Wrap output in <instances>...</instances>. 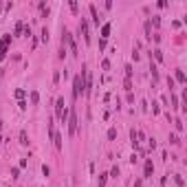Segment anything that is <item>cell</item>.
Wrapping results in <instances>:
<instances>
[{
  "mask_svg": "<svg viewBox=\"0 0 187 187\" xmlns=\"http://www.w3.org/2000/svg\"><path fill=\"white\" fill-rule=\"evenodd\" d=\"M55 114L59 117V121H62V123H64L66 117H68V112H66V108H64V97H57V99H55Z\"/></svg>",
  "mask_w": 187,
  "mask_h": 187,
  "instance_id": "obj_2",
  "label": "cell"
},
{
  "mask_svg": "<svg viewBox=\"0 0 187 187\" xmlns=\"http://www.w3.org/2000/svg\"><path fill=\"white\" fill-rule=\"evenodd\" d=\"M79 35L84 38L86 44H90V33H88V20L82 18V22H79Z\"/></svg>",
  "mask_w": 187,
  "mask_h": 187,
  "instance_id": "obj_4",
  "label": "cell"
},
{
  "mask_svg": "<svg viewBox=\"0 0 187 187\" xmlns=\"http://www.w3.org/2000/svg\"><path fill=\"white\" fill-rule=\"evenodd\" d=\"M170 143H172V145H178L181 141H178V137H176V134H170Z\"/></svg>",
  "mask_w": 187,
  "mask_h": 187,
  "instance_id": "obj_19",
  "label": "cell"
},
{
  "mask_svg": "<svg viewBox=\"0 0 187 187\" xmlns=\"http://www.w3.org/2000/svg\"><path fill=\"white\" fill-rule=\"evenodd\" d=\"M174 126H176V130H178V132L183 130V123H181V119H176V121H174Z\"/></svg>",
  "mask_w": 187,
  "mask_h": 187,
  "instance_id": "obj_25",
  "label": "cell"
},
{
  "mask_svg": "<svg viewBox=\"0 0 187 187\" xmlns=\"http://www.w3.org/2000/svg\"><path fill=\"white\" fill-rule=\"evenodd\" d=\"M108 139H110V141H112V139H117V130H114V128L108 130Z\"/></svg>",
  "mask_w": 187,
  "mask_h": 187,
  "instance_id": "obj_20",
  "label": "cell"
},
{
  "mask_svg": "<svg viewBox=\"0 0 187 187\" xmlns=\"http://www.w3.org/2000/svg\"><path fill=\"white\" fill-rule=\"evenodd\" d=\"M22 31H24V22H22V20H20V22H18V24H15V38H18V35H22Z\"/></svg>",
  "mask_w": 187,
  "mask_h": 187,
  "instance_id": "obj_9",
  "label": "cell"
},
{
  "mask_svg": "<svg viewBox=\"0 0 187 187\" xmlns=\"http://www.w3.org/2000/svg\"><path fill=\"white\" fill-rule=\"evenodd\" d=\"M18 106H20V110H27V101H24V99H20Z\"/></svg>",
  "mask_w": 187,
  "mask_h": 187,
  "instance_id": "obj_26",
  "label": "cell"
},
{
  "mask_svg": "<svg viewBox=\"0 0 187 187\" xmlns=\"http://www.w3.org/2000/svg\"><path fill=\"white\" fill-rule=\"evenodd\" d=\"M176 82H178V84H185V73H183L181 68L176 70Z\"/></svg>",
  "mask_w": 187,
  "mask_h": 187,
  "instance_id": "obj_12",
  "label": "cell"
},
{
  "mask_svg": "<svg viewBox=\"0 0 187 187\" xmlns=\"http://www.w3.org/2000/svg\"><path fill=\"white\" fill-rule=\"evenodd\" d=\"M110 176H112V178H117V176H119V167H117V165L110 170Z\"/></svg>",
  "mask_w": 187,
  "mask_h": 187,
  "instance_id": "obj_22",
  "label": "cell"
},
{
  "mask_svg": "<svg viewBox=\"0 0 187 187\" xmlns=\"http://www.w3.org/2000/svg\"><path fill=\"white\" fill-rule=\"evenodd\" d=\"M79 130V121H77V110L70 108V114H68V134L70 137H75Z\"/></svg>",
  "mask_w": 187,
  "mask_h": 187,
  "instance_id": "obj_1",
  "label": "cell"
},
{
  "mask_svg": "<svg viewBox=\"0 0 187 187\" xmlns=\"http://www.w3.org/2000/svg\"><path fill=\"white\" fill-rule=\"evenodd\" d=\"M126 77H132V66H130V64L126 66Z\"/></svg>",
  "mask_w": 187,
  "mask_h": 187,
  "instance_id": "obj_24",
  "label": "cell"
},
{
  "mask_svg": "<svg viewBox=\"0 0 187 187\" xmlns=\"http://www.w3.org/2000/svg\"><path fill=\"white\" fill-rule=\"evenodd\" d=\"M110 29H112V24H110V22L101 24V40H108V38H110Z\"/></svg>",
  "mask_w": 187,
  "mask_h": 187,
  "instance_id": "obj_5",
  "label": "cell"
},
{
  "mask_svg": "<svg viewBox=\"0 0 187 187\" xmlns=\"http://www.w3.org/2000/svg\"><path fill=\"white\" fill-rule=\"evenodd\" d=\"M134 187H143V185H141V178H139V181L134 183Z\"/></svg>",
  "mask_w": 187,
  "mask_h": 187,
  "instance_id": "obj_29",
  "label": "cell"
},
{
  "mask_svg": "<svg viewBox=\"0 0 187 187\" xmlns=\"http://www.w3.org/2000/svg\"><path fill=\"white\" fill-rule=\"evenodd\" d=\"M174 181H176V185H178V187L185 185V183H183V176H181V174H176V176H174Z\"/></svg>",
  "mask_w": 187,
  "mask_h": 187,
  "instance_id": "obj_21",
  "label": "cell"
},
{
  "mask_svg": "<svg viewBox=\"0 0 187 187\" xmlns=\"http://www.w3.org/2000/svg\"><path fill=\"white\" fill-rule=\"evenodd\" d=\"M154 57H156V62H163V51L161 49H154Z\"/></svg>",
  "mask_w": 187,
  "mask_h": 187,
  "instance_id": "obj_16",
  "label": "cell"
},
{
  "mask_svg": "<svg viewBox=\"0 0 187 187\" xmlns=\"http://www.w3.org/2000/svg\"><path fill=\"white\" fill-rule=\"evenodd\" d=\"M42 172H44V176H49V174H51V170H49V165H42Z\"/></svg>",
  "mask_w": 187,
  "mask_h": 187,
  "instance_id": "obj_27",
  "label": "cell"
},
{
  "mask_svg": "<svg viewBox=\"0 0 187 187\" xmlns=\"http://www.w3.org/2000/svg\"><path fill=\"white\" fill-rule=\"evenodd\" d=\"M130 141H132V148H137V145H139V139H137V130H132V132H130Z\"/></svg>",
  "mask_w": 187,
  "mask_h": 187,
  "instance_id": "obj_13",
  "label": "cell"
},
{
  "mask_svg": "<svg viewBox=\"0 0 187 187\" xmlns=\"http://www.w3.org/2000/svg\"><path fill=\"white\" fill-rule=\"evenodd\" d=\"M20 143H22V145H29V137H27V130H20Z\"/></svg>",
  "mask_w": 187,
  "mask_h": 187,
  "instance_id": "obj_8",
  "label": "cell"
},
{
  "mask_svg": "<svg viewBox=\"0 0 187 187\" xmlns=\"http://www.w3.org/2000/svg\"><path fill=\"white\" fill-rule=\"evenodd\" d=\"M106 181H108V174H99L97 185H99V187H106Z\"/></svg>",
  "mask_w": 187,
  "mask_h": 187,
  "instance_id": "obj_11",
  "label": "cell"
},
{
  "mask_svg": "<svg viewBox=\"0 0 187 187\" xmlns=\"http://www.w3.org/2000/svg\"><path fill=\"white\" fill-rule=\"evenodd\" d=\"M150 70H152V77H154V79H158V70H156V66H154L152 62H150Z\"/></svg>",
  "mask_w": 187,
  "mask_h": 187,
  "instance_id": "obj_17",
  "label": "cell"
},
{
  "mask_svg": "<svg viewBox=\"0 0 187 187\" xmlns=\"http://www.w3.org/2000/svg\"><path fill=\"white\" fill-rule=\"evenodd\" d=\"M101 68H103V70L110 68V62H108V59H103V62H101Z\"/></svg>",
  "mask_w": 187,
  "mask_h": 187,
  "instance_id": "obj_23",
  "label": "cell"
},
{
  "mask_svg": "<svg viewBox=\"0 0 187 187\" xmlns=\"http://www.w3.org/2000/svg\"><path fill=\"white\" fill-rule=\"evenodd\" d=\"M143 172H145V178H150V176H152V172H154L152 161H145V167H143Z\"/></svg>",
  "mask_w": 187,
  "mask_h": 187,
  "instance_id": "obj_6",
  "label": "cell"
},
{
  "mask_svg": "<svg viewBox=\"0 0 187 187\" xmlns=\"http://www.w3.org/2000/svg\"><path fill=\"white\" fill-rule=\"evenodd\" d=\"M123 88L128 90V93L132 90V77H126V82H123Z\"/></svg>",
  "mask_w": 187,
  "mask_h": 187,
  "instance_id": "obj_14",
  "label": "cell"
},
{
  "mask_svg": "<svg viewBox=\"0 0 187 187\" xmlns=\"http://www.w3.org/2000/svg\"><path fill=\"white\" fill-rule=\"evenodd\" d=\"M53 141H55V148L62 150V137H59V134H53Z\"/></svg>",
  "mask_w": 187,
  "mask_h": 187,
  "instance_id": "obj_15",
  "label": "cell"
},
{
  "mask_svg": "<svg viewBox=\"0 0 187 187\" xmlns=\"http://www.w3.org/2000/svg\"><path fill=\"white\" fill-rule=\"evenodd\" d=\"M38 101H40V93H38V90H31V103L38 106Z\"/></svg>",
  "mask_w": 187,
  "mask_h": 187,
  "instance_id": "obj_10",
  "label": "cell"
},
{
  "mask_svg": "<svg viewBox=\"0 0 187 187\" xmlns=\"http://www.w3.org/2000/svg\"><path fill=\"white\" fill-rule=\"evenodd\" d=\"M88 11H90V15H93V22L99 27V15H97V9H95V5H90V7H88Z\"/></svg>",
  "mask_w": 187,
  "mask_h": 187,
  "instance_id": "obj_7",
  "label": "cell"
},
{
  "mask_svg": "<svg viewBox=\"0 0 187 187\" xmlns=\"http://www.w3.org/2000/svg\"><path fill=\"white\" fill-rule=\"evenodd\" d=\"M18 174H20V170H18V167L11 170V176H13V178H18Z\"/></svg>",
  "mask_w": 187,
  "mask_h": 187,
  "instance_id": "obj_28",
  "label": "cell"
},
{
  "mask_svg": "<svg viewBox=\"0 0 187 187\" xmlns=\"http://www.w3.org/2000/svg\"><path fill=\"white\" fill-rule=\"evenodd\" d=\"M79 95H84V79H82V75H75V79H73V99H79Z\"/></svg>",
  "mask_w": 187,
  "mask_h": 187,
  "instance_id": "obj_3",
  "label": "cell"
},
{
  "mask_svg": "<svg viewBox=\"0 0 187 187\" xmlns=\"http://www.w3.org/2000/svg\"><path fill=\"white\" fill-rule=\"evenodd\" d=\"M42 42H49V29L46 27L42 29Z\"/></svg>",
  "mask_w": 187,
  "mask_h": 187,
  "instance_id": "obj_18",
  "label": "cell"
}]
</instances>
